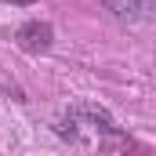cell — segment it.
<instances>
[{
	"label": "cell",
	"instance_id": "7a4b0ae2",
	"mask_svg": "<svg viewBox=\"0 0 156 156\" xmlns=\"http://www.w3.org/2000/svg\"><path fill=\"white\" fill-rule=\"evenodd\" d=\"M15 40H18V47H22V51H29V55H44V51L51 47V40H55V29H51L47 22H40V18H33V22L18 26V33H15Z\"/></svg>",
	"mask_w": 156,
	"mask_h": 156
},
{
	"label": "cell",
	"instance_id": "6da1fadb",
	"mask_svg": "<svg viewBox=\"0 0 156 156\" xmlns=\"http://www.w3.org/2000/svg\"><path fill=\"white\" fill-rule=\"evenodd\" d=\"M105 7L113 11L116 22H127V26L153 22V15H156V0H105Z\"/></svg>",
	"mask_w": 156,
	"mask_h": 156
},
{
	"label": "cell",
	"instance_id": "277c9868",
	"mask_svg": "<svg viewBox=\"0 0 156 156\" xmlns=\"http://www.w3.org/2000/svg\"><path fill=\"white\" fill-rule=\"evenodd\" d=\"M76 116H73V113H69V116L66 120H58V127H55V131H58V134H62V138H76Z\"/></svg>",
	"mask_w": 156,
	"mask_h": 156
},
{
	"label": "cell",
	"instance_id": "3957f363",
	"mask_svg": "<svg viewBox=\"0 0 156 156\" xmlns=\"http://www.w3.org/2000/svg\"><path fill=\"white\" fill-rule=\"evenodd\" d=\"M73 116H76V123H87V127H98L102 134H120L116 120H113V113L105 109V105H98V102H80L76 109H69Z\"/></svg>",
	"mask_w": 156,
	"mask_h": 156
},
{
	"label": "cell",
	"instance_id": "5b68a950",
	"mask_svg": "<svg viewBox=\"0 0 156 156\" xmlns=\"http://www.w3.org/2000/svg\"><path fill=\"white\" fill-rule=\"evenodd\" d=\"M7 4H37V0H7Z\"/></svg>",
	"mask_w": 156,
	"mask_h": 156
}]
</instances>
